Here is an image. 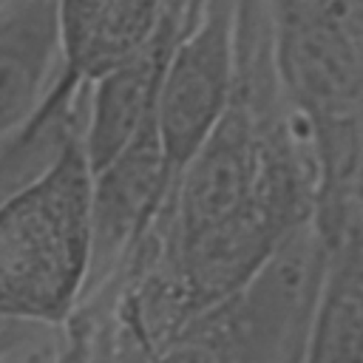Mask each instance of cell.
Here are the masks:
<instances>
[{"mask_svg":"<svg viewBox=\"0 0 363 363\" xmlns=\"http://www.w3.org/2000/svg\"><path fill=\"white\" fill-rule=\"evenodd\" d=\"M267 6L278 82L315 164V221L337 244L363 227V62L329 3Z\"/></svg>","mask_w":363,"mask_h":363,"instance_id":"1","label":"cell"},{"mask_svg":"<svg viewBox=\"0 0 363 363\" xmlns=\"http://www.w3.org/2000/svg\"><path fill=\"white\" fill-rule=\"evenodd\" d=\"M79 136L0 207L3 315L60 326L85 301L94 173Z\"/></svg>","mask_w":363,"mask_h":363,"instance_id":"2","label":"cell"},{"mask_svg":"<svg viewBox=\"0 0 363 363\" xmlns=\"http://www.w3.org/2000/svg\"><path fill=\"white\" fill-rule=\"evenodd\" d=\"M332 258V241L309 216L281 235L227 301L184 332L213 340L230 363H303Z\"/></svg>","mask_w":363,"mask_h":363,"instance_id":"3","label":"cell"},{"mask_svg":"<svg viewBox=\"0 0 363 363\" xmlns=\"http://www.w3.org/2000/svg\"><path fill=\"white\" fill-rule=\"evenodd\" d=\"M238 85V0H199L176 40L159 94L156 125L173 173L233 105Z\"/></svg>","mask_w":363,"mask_h":363,"instance_id":"4","label":"cell"},{"mask_svg":"<svg viewBox=\"0 0 363 363\" xmlns=\"http://www.w3.org/2000/svg\"><path fill=\"white\" fill-rule=\"evenodd\" d=\"M264 153L261 122L252 105L235 88L233 105L221 122L179 170L170 201L159 221V238L182 241L261 204Z\"/></svg>","mask_w":363,"mask_h":363,"instance_id":"5","label":"cell"},{"mask_svg":"<svg viewBox=\"0 0 363 363\" xmlns=\"http://www.w3.org/2000/svg\"><path fill=\"white\" fill-rule=\"evenodd\" d=\"M176 173L167 162L156 119L147 122L105 167L91 187V275L85 298L153 235L173 193Z\"/></svg>","mask_w":363,"mask_h":363,"instance_id":"6","label":"cell"},{"mask_svg":"<svg viewBox=\"0 0 363 363\" xmlns=\"http://www.w3.org/2000/svg\"><path fill=\"white\" fill-rule=\"evenodd\" d=\"M196 6L199 0H176L159 31L133 57L88 82V105L79 139L91 173L105 167L147 122L156 119L170 54Z\"/></svg>","mask_w":363,"mask_h":363,"instance_id":"7","label":"cell"},{"mask_svg":"<svg viewBox=\"0 0 363 363\" xmlns=\"http://www.w3.org/2000/svg\"><path fill=\"white\" fill-rule=\"evenodd\" d=\"M60 68V0L0 3V142L31 119Z\"/></svg>","mask_w":363,"mask_h":363,"instance_id":"8","label":"cell"},{"mask_svg":"<svg viewBox=\"0 0 363 363\" xmlns=\"http://www.w3.org/2000/svg\"><path fill=\"white\" fill-rule=\"evenodd\" d=\"M176 0H60L62 65L96 79L133 57L164 23Z\"/></svg>","mask_w":363,"mask_h":363,"instance_id":"9","label":"cell"},{"mask_svg":"<svg viewBox=\"0 0 363 363\" xmlns=\"http://www.w3.org/2000/svg\"><path fill=\"white\" fill-rule=\"evenodd\" d=\"M88 105V79L71 68H60L31 119L0 142V207L31 179H37L62 147L82 133Z\"/></svg>","mask_w":363,"mask_h":363,"instance_id":"10","label":"cell"},{"mask_svg":"<svg viewBox=\"0 0 363 363\" xmlns=\"http://www.w3.org/2000/svg\"><path fill=\"white\" fill-rule=\"evenodd\" d=\"M54 332L57 326H45V323H34V320H23L0 312V363L37 352L45 340L54 337Z\"/></svg>","mask_w":363,"mask_h":363,"instance_id":"11","label":"cell"},{"mask_svg":"<svg viewBox=\"0 0 363 363\" xmlns=\"http://www.w3.org/2000/svg\"><path fill=\"white\" fill-rule=\"evenodd\" d=\"M147 363H230L224 352L201 335H179L150 352Z\"/></svg>","mask_w":363,"mask_h":363,"instance_id":"12","label":"cell"},{"mask_svg":"<svg viewBox=\"0 0 363 363\" xmlns=\"http://www.w3.org/2000/svg\"><path fill=\"white\" fill-rule=\"evenodd\" d=\"M320 3H329V0H320Z\"/></svg>","mask_w":363,"mask_h":363,"instance_id":"13","label":"cell"}]
</instances>
